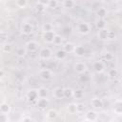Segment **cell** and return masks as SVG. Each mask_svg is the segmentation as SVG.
Listing matches in <instances>:
<instances>
[{
  "mask_svg": "<svg viewBox=\"0 0 122 122\" xmlns=\"http://www.w3.org/2000/svg\"><path fill=\"white\" fill-rule=\"evenodd\" d=\"M76 30L80 34H88L91 30V27L87 22H80L78 23Z\"/></svg>",
  "mask_w": 122,
  "mask_h": 122,
  "instance_id": "cell-1",
  "label": "cell"
},
{
  "mask_svg": "<svg viewBox=\"0 0 122 122\" xmlns=\"http://www.w3.org/2000/svg\"><path fill=\"white\" fill-rule=\"evenodd\" d=\"M74 71L78 74H84L88 71V67H87V65H86L85 62L79 61V62H76L74 64Z\"/></svg>",
  "mask_w": 122,
  "mask_h": 122,
  "instance_id": "cell-2",
  "label": "cell"
},
{
  "mask_svg": "<svg viewBox=\"0 0 122 122\" xmlns=\"http://www.w3.org/2000/svg\"><path fill=\"white\" fill-rule=\"evenodd\" d=\"M51 54H52V52H51V49L48 48V47L42 48V49L40 50V51H39V57H40L41 59H43V60H48V59H50V58L51 57Z\"/></svg>",
  "mask_w": 122,
  "mask_h": 122,
  "instance_id": "cell-3",
  "label": "cell"
},
{
  "mask_svg": "<svg viewBox=\"0 0 122 122\" xmlns=\"http://www.w3.org/2000/svg\"><path fill=\"white\" fill-rule=\"evenodd\" d=\"M39 77L42 80H50L52 77V71L50 69H42L39 72H38Z\"/></svg>",
  "mask_w": 122,
  "mask_h": 122,
  "instance_id": "cell-4",
  "label": "cell"
},
{
  "mask_svg": "<svg viewBox=\"0 0 122 122\" xmlns=\"http://www.w3.org/2000/svg\"><path fill=\"white\" fill-rule=\"evenodd\" d=\"M26 51H29V52H34L37 51L38 49V43L34 40H30V41H28L26 43V47H25Z\"/></svg>",
  "mask_w": 122,
  "mask_h": 122,
  "instance_id": "cell-5",
  "label": "cell"
},
{
  "mask_svg": "<svg viewBox=\"0 0 122 122\" xmlns=\"http://www.w3.org/2000/svg\"><path fill=\"white\" fill-rule=\"evenodd\" d=\"M26 97H27V99H28L30 102H36V100L38 99L37 90H34V89L30 90V91L27 92Z\"/></svg>",
  "mask_w": 122,
  "mask_h": 122,
  "instance_id": "cell-6",
  "label": "cell"
},
{
  "mask_svg": "<svg viewBox=\"0 0 122 122\" xmlns=\"http://www.w3.org/2000/svg\"><path fill=\"white\" fill-rule=\"evenodd\" d=\"M50 105V101L48 98H38L36 100V106L40 110H45Z\"/></svg>",
  "mask_w": 122,
  "mask_h": 122,
  "instance_id": "cell-7",
  "label": "cell"
},
{
  "mask_svg": "<svg viewBox=\"0 0 122 122\" xmlns=\"http://www.w3.org/2000/svg\"><path fill=\"white\" fill-rule=\"evenodd\" d=\"M52 96L55 99H63L64 98V89L61 87H56L52 91Z\"/></svg>",
  "mask_w": 122,
  "mask_h": 122,
  "instance_id": "cell-8",
  "label": "cell"
},
{
  "mask_svg": "<svg viewBox=\"0 0 122 122\" xmlns=\"http://www.w3.org/2000/svg\"><path fill=\"white\" fill-rule=\"evenodd\" d=\"M112 111L113 112L120 116L122 114V101L121 99H117L115 102H114V105H113V108H112Z\"/></svg>",
  "mask_w": 122,
  "mask_h": 122,
  "instance_id": "cell-9",
  "label": "cell"
},
{
  "mask_svg": "<svg viewBox=\"0 0 122 122\" xmlns=\"http://www.w3.org/2000/svg\"><path fill=\"white\" fill-rule=\"evenodd\" d=\"M91 104L94 109H102L104 106V102L100 97H93L91 100Z\"/></svg>",
  "mask_w": 122,
  "mask_h": 122,
  "instance_id": "cell-10",
  "label": "cell"
},
{
  "mask_svg": "<svg viewBox=\"0 0 122 122\" xmlns=\"http://www.w3.org/2000/svg\"><path fill=\"white\" fill-rule=\"evenodd\" d=\"M97 118H98L97 112H96L95 111H92V110L88 111V112H86V114H85V119H86V120H89V121H93V122H95V121L97 120Z\"/></svg>",
  "mask_w": 122,
  "mask_h": 122,
  "instance_id": "cell-11",
  "label": "cell"
},
{
  "mask_svg": "<svg viewBox=\"0 0 122 122\" xmlns=\"http://www.w3.org/2000/svg\"><path fill=\"white\" fill-rule=\"evenodd\" d=\"M93 70L96 73H102L105 71V64L102 61H96L93 63Z\"/></svg>",
  "mask_w": 122,
  "mask_h": 122,
  "instance_id": "cell-12",
  "label": "cell"
},
{
  "mask_svg": "<svg viewBox=\"0 0 122 122\" xmlns=\"http://www.w3.org/2000/svg\"><path fill=\"white\" fill-rule=\"evenodd\" d=\"M21 31L24 34H30L33 31V26L30 23H24L21 27Z\"/></svg>",
  "mask_w": 122,
  "mask_h": 122,
  "instance_id": "cell-13",
  "label": "cell"
},
{
  "mask_svg": "<svg viewBox=\"0 0 122 122\" xmlns=\"http://www.w3.org/2000/svg\"><path fill=\"white\" fill-rule=\"evenodd\" d=\"M54 36H55V33H54L53 30L43 32V39H44V41L47 42V43H52Z\"/></svg>",
  "mask_w": 122,
  "mask_h": 122,
  "instance_id": "cell-14",
  "label": "cell"
},
{
  "mask_svg": "<svg viewBox=\"0 0 122 122\" xmlns=\"http://www.w3.org/2000/svg\"><path fill=\"white\" fill-rule=\"evenodd\" d=\"M73 53L77 57H83L86 54V49L84 48V46H81V45L75 46L74 51H73Z\"/></svg>",
  "mask_w": 122,
  "mask_h": 122,
  "instance_id": "cell-15",
  "label": "cell"
},
{
  "mask_svg": "<svg viewBox=\"0 0 122 122\" xmlns=\"http://www.w3.org/2000/svg\"><path fill=\"white\" fill-rule=\"evenodd\" d=\"M46 7H48V1H38L35 4V10L37 12H43L46 10Z\"/></svg>",
  "mask_w": 122,
  "mask_h": 122,
  "instance_id": "cell-16",
  "label": "cell"
},
{
  "mask_svg": "<svg viewBox=\"0 0 122 122\" xmlns=\"http://www.w3.org/2000/svg\"><path fill=\"white\" fill-rule=\"evenodd\" d=\"M37 94H38V98H48L49 90L45 87H40L37 90Z\"/></svg>",
  "mask_w": 122,
  "mask_h": 122,
  "instance_id": "cell-17",
  "label": "cell"
},
{
  "mask_svg": "<svg viewBox=\"0 0 122 122\" xmlns=\"http://www.w3.org/2000/svg\"><path fill=\"white\" fill-rule=\"evenodd\" d=\"M57 115H58V112H57V111L55 109H49L47 111V112H46V117L48 119H50V120L55 119L57 117Z\"/></svg>",
  "mask_w": 122,
  "mask_h": 122,
  "instance_id": "cell-18",
  "label": "cell"
},
{
  "mask_svg": "<svg viewBox=\"0 0 122 122\" xmlns=\"http://www.w3.org/2000/svg\"><path fill=\"white\" fill-rule=\"evenodd\" d=\"M74 48H75V45L71 42H69V43H66L63 45V51L66 52V53H71V52H73L74 51Z\"/></svg>",
  "mask_w": 122,
  "mask_h": 122,
  "instance_id": "cell-19",
  "label": "cell"
},
{
  "mask_svg": "<svg viewBox=\"0 0 122 122\" xmlns=\"http://www.w3.org/2000/svg\"><path fill=\"white\" fill-rule=\"evenodd\" d=\"M10 112V107L8 103H2L0 104V113L7 114Z\"/></svg>",
  "mask_w": 122,
  "mask_h": 122,
  "instance_id": "cell-20",
  "label": "cell"
},
{
  "mask_svg": "<svg viewBox=\"0 0 122 122\" xmlns=\"http://www.w3.org/2000/svg\"><path fill=\"white\" fill-rule=\"evenodd\" d=\"M107 13H108V11H107V10L105 8H99L96 10V14L99 17V19H104L107 16Z\"/></svg>",
  "mask_w": 122,
  "mask_h": 122,
  "instance_id": "cell-21",
  "label": "cell"
},
{
  "mask_svg": "<svg viewBox=\"0 0 122 122\" xmlns=\"http://www.w3.org/2000/svg\"><path fill=\"white\" fill-rule=\"evenodd\" d=\"M62 6L65 9H71L75 6V2L73 0H64L62 2Z\"/></svg>",
  "mask_w": 122,
  "mask_h": 122,
  "instance_id": "cell-22",
  "label": "cell"
},
{
  "mask_svg": "<svg viewBox=\"0 0 122 122\" xmlns=\"http://www.w3.org/2000/svg\"><path fill=\"white\" fill-rule=\"evenodd\" d=\"M73 91L71 88H64V98H71L73 96Z\"/></svg>",
  "mask_w": 122,
  "mask_h": 122,
  "instance_id": "cell-23",
  "label": "cell"
},
{
  "mask_svg": "<svg viewBox=\"0 0 122 122\" xmlns=\"http://www.w3.org/2000/svg\"><path fill=\"white\" fill-rule=\"evenodd\" d=\"M98 38L101 39V40H107V37H108V30L104 29V30H98Z\"/></svg>",
  "mask_w": 122,
  "mask_h": 122,
  "instance_id": "cell-24",
  "label": "cell"
},
{
  "mask_svg": "<svg viewBox=\"0 0 122 122\" xmlns=\"http://www.w3.org/2000/svg\"><path fill=\"white\" fill-rule=\"evenodd\" d=\"M27 53V51L25 48L23 47H18L16 50H15V54L18 56V57H24Z\"/></svg>",
  "mask_w": 122,
  "mask_h": 122,
  "instance_id": "cell-25",
  "label": "cell"
},
{
  "mask_svg": "<svg viewBox=\"0 0 122 122\" xmlns=\"http://www.w3.org/2000/svg\"><path fill=\"white\" fill-rule=\"evenodd\" d=\"M84 96V91L82 89H77L75 91H73V96L76 99H82Z\"/></svg>",
  "mask_w": 122,
  "mask_h": 122,
  "instance_id": "cell-26",
  "label": "cell"
},
{
  "mask_svg": "<svg viewBox=\"0 0 122 122\" xmlns=\"http://www.w3.org/2000/svg\"><path fill=\"white\" fill-rule=\"evenodd\" d=\"M66 55H67V53H66L62 49H59V50L56 51V52H55V57H56V59H58V60H63V59L66 57Z\"/></svg>",
  "mask_w": 122,
  "mask_h": 122,
  "instance_id": "cell-27",
  "label": "cell"
},
{
  "mask_svg": "<svg viewBox=\"0 0 122 122\" xmlns=\"http://www.w3.org/2000/svg\"><path fill=\"white\" fill-rule=\"evenodd\" d=\"M108 76H109L110 78H112V79L117 78V76H118V71H117V69L112 68V69L109 70V71H108Z\"/></svg>",
  "mask_w": 122,
  "mask_h": 122,
  "instance_id": "cell-28",
  "label": "cell"
},
{
  "mask_svg": "<svg viewBox=\"0 0 122 122\" xmlns=\"http://www.w3.org/2000/svg\"><path fill=\"white\" fill-rule=\"evenodd\" d=\"M67 112L70 114H74L76 113V104L75 103H71L67 106Z\"/></svg>",
  "mask_w": 122,
  "mask_h": 122,
  "instance_id": "cell-29",
  "label": "cell"
},
{
  "mask_svg": "<svg viewBox=\"0 0 122 122\" xmlns=\"http://www.w3.org/2000/svg\"><path fill=\"white\" fill-rule=\"evenodd\" d=\"M95 26L99 30H104V29H106V21L104 19H98L95 23Z\"/></svg>",
  "mask_w": 122,
  "mask_h": 122,
  "instance_id": "cell-30",
  "label": "cell"
},
{
  "mask_svg": "<svg viewBox=\"0 0 122 122\" xmlns=\"http://www.w3.org/2000/svg\"><path fill=\"white\" fill-rule=\"evenodd\" d=\"M62 42H63V37H62L61 35H59V34H55V36H54V38H53L52 43H53L54 45L58 46V45H61V44H62Z\"/></svg>",
  "mask_w": 122,
  "mask_h": 122,
  "instance_id": "cell-31",
  "label": "cell"
},
{
  "mask_svg": "<svg viewBox=\"0 0 122 122\" xmlns=\"http://www.w3.org/2000/svg\"><path fill=\"white\" fill-rule=\"evenodd\" d=\"M42 30H43V32L52 30V25H51V23H45V24H43V26H42Z\"/></svg>",
  "mask_w": 122,
  "mask_h": 122,
  "instance_id": "cell-32",
  "label": "cell"
},
{
  "mask_svg": "<svg viewBox=\"0 0 122 122\" xmlns=\"http://www.w3.org/2000/svg\"><path fill=\"white\" fill-rule=\"evenodd\" d=\"M15 5L18 8H26V6L28 5V1L27 0H17V1H15Z\"/></svg>",
  "mask_w": 122,
  "mask_h": 122,
  "instance_id": "cell-33",
  "label": "cell"
},
{
  "mask_svg": "<svg viewBox=\"0 0 122 122\" xmlns=\"http://www.w3.org/2000/svg\"><path fill=\"white\" fill-rule=\"evenodd\" d=\"M2 50H3V51H4V52L9 53V52H10V51H11V45H10V44H9V43H6V44H4V45H3Z\"/></svg>",
  "mask_w": 122,
  "mask_h": 122,
  "instance_id": "cell-34",
  "label": "cell"
},
{
  "mask_svg": "<svg viewBox=\"0 0 122 122\" xmlns=\"http://www.w3.org/2000/svg\"><path fill=\"white\" fill-rule=\"evenodd\" d=\"M58 6V2L56 0H51L48 1V8H51V9H55Z\"/></svg>",
  "mask_w": 122,
  "mask_h": 122,
  "instance_id": "cell-35",
  "label": "cell"
},
{
  "mask_svg": "<svg viewBox=\"0 0 122 122\" xmlns=\"http://www.w3.org/2000/svg\"><path fill=\"white\" fill-rule=\"evenodd\" d=\"M85 111V105L83 103L76 104V112H83Z\"/></svg>",
  "mask_w": 122,
  "mask_h": 122,
  "instance_id": "cell-36",
  "label": "cell"
},
{
  "mask_svg": "<svg viewBox=\"0 0 122 122\" xmlns=\"http://www.w3.org/2000/svg\"><path fill=\"white\" fill-rule=\"evenodd\" d=\"M115 37H116V34L113 30H108V37H107L108 40H113L115 39Z\"/></svg>",
  "mask_w": 122,
  "mask_h": 122,
  "instance_id": "cell-37",
  "label": "cell"
},
{
  "mask_svg": "<svg viewBox=\"0 0 122 122\" xmlns=\"http://www.w3.org/2000/svg\"><path fill=\"white\" fill-rule=\"evenodd\" d=\"M103 58L105 59V61H111V60H112L113 56H112V54L111 52H105L103 54Z\"/></svg>",
  "mask_w": 122,
  "mask_h": 122,
  "instance_id": "cell-38",
  "label": "cell"
},
{
  "mask_svg": "<svg viewBox=\"0 0 122 122\" xmlns=\"http://www.w3.org/2000/svg\"><path fill=\"white\" fill-rule=\"evenodd\" d=\"M80 81L82 82V83H87L88 81H89V76H87L85 73L84 74H80Z\"/></svg>",
  "mask_w": 122,
  "mask_h": 122,
  "instance_id": "cell-39",
  "label": "cell"
},
{
  "mask_svg": "<svg viewBox=\"0 0 122 122\" xmlns=\"http://www.w3.org/2000/svg\"><path fill=\"white\" fill-rule=\"evenodd\" d=\"M8 121H9V118H8L7 114L0 113V122H8Z\"/></svg>",
  "mask_w": 122,
  "mask_h": 122,
  "instance_id": "cell-40",
  "label": "cell"
},
{
  "mask_svg": "<svg viewBox=\"0 0 122 122\" xmlns=\"http://www.w3.org/2000/svg\"><path fill=\"white\" fill-rule=\"evenodd\" d=\"M21 122H33L32 118H30V116H24L22 119H21Z\"/></svg>",
  "mask_w": 122,
  "mask_h": 122,
  "instance_id": "cell-41",
  "label": "cell"
},
{
  "mask_svg": "<svg viewBox=\"0 0 122 122\" xmlns=\"http://www.w3.org/2000/svg\"><path fill=\"white\" fill-rule=\"evenodd\" d=\"M3 76H5V71L2 69H0V78H2Z\"/></svg>",
  "mask_w": 122,
  "mask_h": 122,
  "instance_id": "cell-42",
  "label": "cell"
},
{
  "mask_svg": "<svg viewBox=\"0 0 122 122\" xmlns=\"http://www.w3.org/2000/svg\"><path fill=\"white\" fill-rule=\"evenodd\" d=\"M110 122H120V121H118V120H116V119H112V120H111Z\"/></svg>",
  "mask_w": 122,
  "mask_h": 122,
  "instance_id": "cell-43",
  "label": "cell"
},
{
  "mask_svg": "<svg viewBox=\"0 0 122 122\" xmlns=\"http://www.w3.org/2000/svg\"><path fill=\"white\" fill-rule=\"evenodd\" d=\"M83 122H93V121H89V120H86V119H85Z\"/></svg>",
  "mask_w": 122,
  "mask_h": 122,
  "instance_id": "cell-44",
  "label": "cell"
},
{
  "mask_svg": "<svg viewBox=\"0 0 122 122\" xmlns=\"http://www.w3.org/2000/svg\"><path fill=\"white\" fill-rule=\"evenodd\" d=\"M2 31V26H1V24H0V32Z\"/></svg>",
  "mask_w": 122,
  "mask_h": 122,
  "instance_id": "cell-45",
  "label": "cell"
},
{
  "mask_svg": "<svg viewBox=\"0 0 122 122\" xmlns=\"http://www.w3.org/2000/svg\"><path fill=\"white\" fill-rule=\"evenodd\" d=\"M0 83H1V78H0Z\"/></svg>",
  "mask_w": 122,
  "mask_h": 122,
  "instance_id": "cell-46",
  "label": "cell"
}]
</instances>
